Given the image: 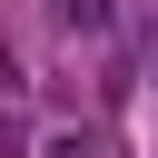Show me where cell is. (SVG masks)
<instances>
[{
	"label": "cell",
	"mask_w": 158,
	"mask_h": 158,
	"mask_svg": "<svg viewBox=\"0 0 158 158\" xmlns=\"http://www.w3.org/2000/svg\"><path fill=\"white\" fill-rule=\"evenodd\" d=\"M10 89H20V59H10V49H0V99H10Z\"/></svg>",
	"instance_id": "cell-3"
},
{
	"label": "cell",
	"mask_w": 158,
	"mask_h": 158,
	"mask_svg": "<svg viewBox=\"0 0 158 158\" xmlns=\"http://www.w3.org/2000/svg\"><path fill=\"white\" fill-rule=\"evenodd\" d=\"M59 20H69V30H89V40H99V30H109V0H59Z\"/></svg>",
	"instance_id": "cell-1"
},
{
	"label": "cell",
	"mask_w": 158,
	"mask_h": 158,
	"mask_svg": "<svg viewBox=\"0 0 158 158\" xmlns=\"http://www.w3.org/2000/svg\"><path fill=\"white\" fill-rule=\"evenodd\" d=\"M49 158H99V138H79V128H59V138H49Z\"/></svg>",
	"instance_id": "cell-2"
}]
</instances>
